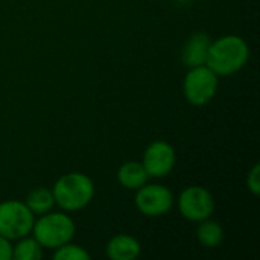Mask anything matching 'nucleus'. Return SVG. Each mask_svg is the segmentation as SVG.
I'll return each mask as SVG.
<instances>
[{"mask_svg":"<svg viewBox=\"0 0 260 260\" xmlns=\"http://www.w3.org/2000/svg\"><path fill=\"white\" fill-rule=\"evenodd\" d=\"M250 58L247 43L236 35H227L213 41L209 47L206 66L216 75L229 76L239 72Z\"/></svg>","mask_w":260,"mask_h":260,"instance_id":"1","label":"nucleus"},{"mask_svg":"<svg viewBox=\"0 0 260 260\" xmlns=\"http://www.w3.org/2000/svg\"><path fill=\"white\" fill-rule=\"evenodd\" d=\"M55 204L66 212H76L90 204L94 195L93 181L79 172H70L62 175L53 186Z\"/></svg>","mask_w":260,"mask_h":260,"instance_id":"2","label":"nucleus"},{"mask_svg":"<svg viewBox=\"0 0 260 260\" xmlns=\"http://www.w3.org/2000/svg\"><path fill=\"white\" fill-rule=\"evenodd\" d=\"M34 236L44 248H58L75 236V224L64 213H44L34 222Z\"/></svg>","mask_w":260,"mask_h":260,"instance_id":"3","label":"nucleus"},{"mask_svg":"<svg viewBox=\"0 0 260 260\" xmlns=\"http://www.w3.org/2000/svg\"><path fill=\"white\" fill-rule=\"evenodd\" d=\"M34 213L24 203L5 201L0 204V236L12 241L29 235L34 227Z\"/></svg>","mask_w":260,"mask_h":260,"instance_id":"4","label":"nucleus"},{"mask_svg":"<svg viewBox=\"0 0 260 260\" xmlns=\"http://www.w3.org/2000/svg\"><path fill=\"white\" fill-rule=\"evenodd\" d=\"M186 99L197 107L209 104L218 90V75L207 66L192 67L184 78L183 84Z\"/></svg>","mask_w":260,"mask_h":260,"instance_id":"5","label":"nucleus"},{"mask_svg":"<svg viewBox=\"0 0 260 260\" xmlns=\"http://www.w3.org/2000/svg\"><path fill=\"white\" fill-rule=\"evenodd\" d=\"M180 213L193 222H201L212 216L215 210V201L212 193L200 186H190L181 192L178 198Z\"/></svg>","mask_w":260,"mask_h":260,"instance_id":"6","label":"nucleus"},{"mask_svg":"<svg viewBox=\"0 0 260 260\" xmlns=\"http://www.w3.org/2000/svg\"><path fill=\"white\" fill-rule=\"evenodd\" d=\"M174 206L172 192L160 184H143L137 189L136 207L146 216L166 215Z\"/></svg>","mask_w":260,"mask_h":260,"instance_id":"7","label":"nucleus"},{"mask_svg":"<svg viewBox=\"0 0 260 260\" xmlns=\"http://www.w3.org/2000/svg\"><path fill=\"white\" fill-rule=\"evenodd\" d=\"M177 157L174 148L166 142H154L151 143L143 155V168L149 177L161 178L172 172L175 166Z\"/></svg>","mask_w":260,"mask_h":260,"instance_id":"8","label":"nucleus"},{"mask_svg":"<svg viewBox=\"0 0 260 260\" xmlns=\"http://www.w3.org/2000/svg\"><path fill=\"white\" fill-rule=\"evenodd\" d=\"M210 44H212V40L207 34H204V32L193 34L184 44L183 55H181L183 62L186 66H189L190 69L198 67V66H206Z\"/></svg>","mask_w":260,"mask_h":260,"instance_id":"9","label":"nucleus"},{"mask_svg":"<svg viewBox=\"0 0 260 260\" xmlns=\"http://www.w3.org/2000/svg\"><path fill=\"white\" fill-rule=\"evenodd\" d=\"M139 254V241L128 235H117L107 245V256L111 260H134Z\"/></svg>","mask_w":260,"mask_h":260,"instance_id":"10","label":"nucleus"},{"mask_svg":"<svg viewBox=\"0 0 260 260\" xmlns=\"http://www.w3.org/2000/svg\"><path fill=\"white\" fill-rule=\"evenodd\" d=\"M149 175L146 174L145 168L142 163L137 161H126L119 168L117 172V180L119 183L129 189V190H137L139 187H142L143 184H146Z\"/></svg>","mask_w":260,"mask_h":260,"instance_id":"11","label":"nucleus"},{"mask_svg":"<svg viewBox=\"0 0 260 260\" xmlns=\"http://www.w3.org/2000/svg\"><path fill=\"white\" fill-rule=\"evenodd\" d=\"M27 209L32 213L37 215H44L47 212H50L55 206V198L52 190H49L47 187H37L32 192H29V195L26 197V203Z\"/></svg>","mask_w":260,"mask_h":260,"instance_id":"12","label":"nucleus"},{"mask_svg":"<svg viewBox=\"0 0 260 260\" xmlns=\"http://www.w3.org/2000/svg\"><path fill=\"white\" fill-rule=\"evenodd\" d=\"M197 236H198V241L207 247V248H215L218 245L222 244L224 241V230L222 227L215 222V221H210L209 218L201 221L198 230H197Z\"/></svg>","mask_w":260,"mask_h":260,"instance_id":"13","label":"nucleus"},{"mask_svg":"<svg viewBox=\"0 0 260 260\" xmlns=\"http://www.w3.org/2000/svg\"><path fill=\"white\" fill-rule=\"evenodd\" d=\"M41 245L37 242V239H27L21 238V241L12 247V259L15 260H40L43 257Z\"/></svg>","mask_w":260,"mask_h":260,"instance_id":"14","label":"nucleus"},{"mask_svg":"<svg viewBox=\"0 0 260 260\" xmlns=\"http://www.w3.org/2000/svg\"><path fill=\"white\" fill-rule=\"evenodd\" d=\"M53 259L56 260H88L90 254L78 245H72V244H64L61 247L56 248V251L53 253Z\"/></svg>","mask_w":260,"mask_h":260,"instance_id":"15","label":"nucleus"},{"mask_svg":"<svg viewBox=\"0 0 260 260\" xmlns=\"http://www.w3.org/2000/svg\"><path fill=\"white\" fill-rule=\"evenodd\" d=\"M247 186H248V190L253 193V195H260V166L259 165H254L253 169L250 171L248 174V178H247Z\"/></svg>","mask_w":260,"mask_h":260,"instance_id":"16","label":"nucleus"},{"mask_svg":"<svg viewBox=\"0 0 260 260\" xmlns=\"http://www.w3.org/2000/svg\"><path fill=\"white\" fill-rule=\"evenodd\" d=\"M12 259V247L9 244V239L0 236V260Z\"/></svg>","mask_w":260,"mask_h":260,"instance_id":"17","label":"nucleus"}]
</instances>
